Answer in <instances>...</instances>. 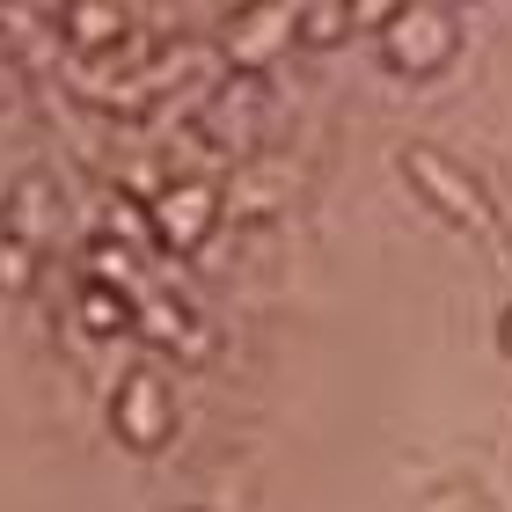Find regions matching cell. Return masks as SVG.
<instances>
[{"instance_id":"7","label":"cell","mask_w":512,"mask_h":512,"mask_svg":"<svg viewBox=\"0 0 512 512\" xmlns=\"http://www.w3.org/2000/svg\"><path fill=\"white\" fill-rule=\"evenodd\" d=\"M52 205H59V198L44 191L37 176H22V191H15V205H8V220H15V242H22V249H30V242L44 235V227H52Z\"/></svg>"},{"instance_id":"2","label":"cell","mask_w":512,"mask_h":512,"mask_svg":"<svg viewBox=\"0 0 512 512\" xmlns=\"http://www.w3.org/2000/svg\"><path fill=\"white\" fill-rule=\"evenodd\" d=\"M110 425H118V439L125 447H139V454H154L161 439L176 432V395H169V381L161 374H125L118 381V403H110Z\"/></svg>"},{"instance_id":"9","label":"cell","mask_w":512,"mask_h":512,"mask_svg":"<svg viewBox=\"0 0 512 512\" xmlns=\"http://www.w3.org/2000/svg\"><path fill=\"white\" fill-rule=\"evenodd\" d=\"M66 22H74V37H81V44H110V37L125 30V15H118V8H74Z\"/></svg>"},{"instance_id":"6","label":"cell","mask_w":512,"mask_h":512,"mask_svg":"<svg viewBox=\"0 0 512 512\" xmlns=\"http://www.w3.org/2000/svg\"><path fill=\"white\" fill-rule=\"evenodd\" d=\"M81 322H88L96 337H125V330H132V300H125L118 286H103V278H96V286L81 293Z\"/></svg>"},{"instance_id":"10","label":"cell","mask_w":512,"mask_h":512,"mask_svg":"<svg viewBox=\"0 0 512 512\" xmlns=\"http://www.w3.org/2000/svg\"><path fill=\"white\" fill-rule=\"evenodd\" d=\"M425 512H491L483 505V491H469V483H447V491H432Z\"/></svg>"},{"instance_id":"8","label":"cell","mask_w":512,"mask_h":512,"mask_svg":"<svg viewBox=\"0 0 512 512\" xmlns=\"http://www.w3.org/2000/svg\"><path fill=\"white\" fill-rule=\"evenodd\" d=\"M374 8H330V0H315V8H300L293 15V37L300 44H330V37H344L352 22H366Z\"/></svg>"},{"instance_id":"3","label":"cell","mask_w":512,"mask_h":512,"mask_svg":"<svg viewBox=\"0 0 512 512\" xmlns=\"http://www.w3.org/2000/svg\"><path fill=\"white\" fill-rule=\"evenodd\" d=\"M403 169H410V183L439 205V213H454L461 227H469V235H491V198H483L461 169H447V161H439L432 147H410V154H403Z\"/></svg>"},{"instance_id":"11","label":"cell","mask_w":512,"mask_h":512,"mask_svg":"<svg viewBox=\"0 0 512 512\" xmlns=\"http://www.w3.org/2000/svg\"><path fill=\"white\" fill-rule=\"evenodd\" d=\"M30 278V249L22 242H0V286H22Z\"/></svg>"},{"instance_id":"4","label":"cell","mask_w":512,"mask_h":512,"mask_svg":"<svg viewBox=\"0 0 512 512\" xmlns=\"http://www.w3.org/2000/svg\"><path fill=\"white\" fill-rule=\"evenodd\" d=\"M154 242H169V249H198L205 235H213V220H220V191L205 176H183V183H169L154 205Z\"/></svg>"},{"instance_id":"5","label":"cell","mask_w":512,"mask_h":512,"mask_svg":"<svg viewBox=\"0 0 512 512\" xmlns=\"http://www.w3.org/2000/svg\"><path fill=\"white\" fill-rule=\"evenodd\" d=\"M293 30V15H278V8H249L242 15V37H235V66L249 74V66H264L278 52V37Z\"/></svg>"},{"instance_id":"1","label":"cell","mask_w":512,"mask_h":512,"mask_svg":"<svg viewBox=\"0 0 512 512\" xmlns=\"http://www.w3.org/2000/svg\"><path fill=\"white\" fill-rule=\"evenodd\" d=\"M454 44H461V22L439 0H410V8L381 15V52H388L395 74H439L454 59Z\"/></svg>"},{"instance_id":"12","label":"cell","mask_w":512,"mask_h":512,"mask_svg":"<svg viewBox=\"0 0 512 512\" xmlns=\"http://www.w3.org/2000/svg\"><path fill=\"white\" fill-rule=\"evenodd\" d=\"M498 337H505V352H512V308H505V322H498Z\"/></svg>"}]
</instances>
